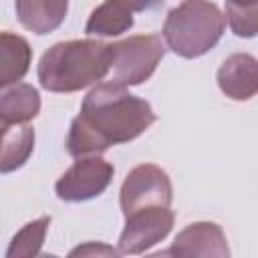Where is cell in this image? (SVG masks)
I'll return each mask as SVG.
<instances>
[{
    "label": "cell",
    "mask_w": 258,
    "mask_h": 258,
    "mask_svg": "<svg viewBox=\"0 0 258 258\" xmlns=\"http://www.w3.org/2000/svg\"><path fill=\"white\" fill-rule=\"evenodd\" d=\"M133 24L135 20L131 10L123 8L117 2L107 0L91 12L85 24V32L89 36H119L129 28H133Z\"/></svg>",
    "instance_id": "obj_14"
},
{
    "label": "cell",
    "mask_w": 258,
    "mask_h": 258,
    "mask_svg": "<svg viewBox=\"0 0 258 258\" xmlns=\"http://www.w3.org/2000/svg\"><path fill=\"white\" fill-rule=\"evenodd\" d=\"M159 254L167 256H214V258H228L230 246L226 240L224 230L216 222H194L185 226L171 246Z\"/></svg>",
    "instance_id": "obj_8"
},
{
    "label": "cell",
    "mask_w": 258,
    "mask_h": 258,
    "mask_svg": "<svg viewBox=\"0 0 258 258\" xmlns=\"http://www.w3.org/2000/svg\"><path fill=\"white\" fill-rule=\"evenodd\" d=\"M40 113L38 89L28 83H10L0 87V123H28Z\"/></svg>",
    "instance_id": "obj_11"
},
{
    "label": "cell",
    "mask_w": 258,
    "mask_h": 258,
    "mask_svg": "<svg viewBox=\"0 0 258 258\" xmlns=\"http://www.w3.org/2000/svg\"><path fill=\"white\" fill-rule=\"evenodd\" d=\"M14 10L26 30L42 36L54 32L64 22L69 0H14Z\"/></svg>",
    "instance_id": "obj_10"
},
{
    "label": "cell",
    "mask_w": 258,
    "mask_h": 258,
    "mask_svg": "<svg viewBox=\"0 0 258 258\" xmlns=\"http://www.w3.org/2000/svg\"><path fill=\"white\" fill-rule=\"evenodd\" d=\"M165 42L159 34H133L109 44V81L135 87L145 83L165 56Z\"/></svg>",
    "instance_id": "obj_4"
},
{
    "label": "cell",
    "mask_w": 258,
    "mask_h": 258,
    "mask_svg": "<svg viewBox=\"0 0 258 258\" xmlns=\"http://www.w3.org/2000/svg\"><path fill=\"white\" fill-rule=\"evenodd\" d=\"M50 216H40L32 222H28L26 226H22L10 240V246L6 250L8 258H30V256H38L40 248L44 244L48 226H50Z\"/></svg>",
    "instance_id": "obj_15"
},
{
    "label": "cell",
    "mask_w": 258,
    "mask_h": 258,
    "mask_svg": "<svg viewBox=\"0 0 258 258\" xmlns=\"http://www.w3.org/2000/svg\"><path fill=\"white\" fill-rule=\"evenodd\" d=\"M173 202L171 179L165 169L153 163L135 165L123 179L119 191V206L123 216H129L143 208L163 206L169 208Z\"/></svg>",
    "instance_id": "obj_5"
},
{
    "label": "cell",
    "mask_w": 258,
    "mask_h": 258,
    "mask_svg": "<svg viewBox=\"0 0 258 258\" xmlns=\"http://www.w3.org/2000/svg\"><path fill=\"white\" fill-rule=\"evenodd\" d=\"M216 81L232 101H248L258 91V62L248 52H234L220 64Z\"/></svg>",
    "instance_id": "obj_9"
},
{
    "label": "cell",
    "mask_w": 258,
    "mask_h": 258,
    "mask_svg": "<svg viewBox=\"0 0 258 258\" xmlns=\"http://www.w3.org/2000/svg\"><path fill=\"white\" fill-rule=\"evenodd\" d=\"M226 18L210 0H183L173 6L163 22L165 46L181 58H198L210 52L224 36Z\"/></svg>",
    "instance_id": "obj_3"
},
{
    "label": "cell",
    "mask_w": 258,
    "mask_h": 258,
    "mask_svg": "<svg viewBox=\"0 0 258 258\" xmlns=\"http://www.w3.org/2000/svg\"><path fill=\"white\" fill-rule=\"evenodd\" d=\"M34 129L26 123L0 127V173L20 169L34 151Z\"/></svg>",
    "instance_id": "obj_12"
},
{
    "label": "cell",
    "mask_w": 258,
    "mask_h": 258,
    "mask_svg": "<svg viewBox=\"0 0 258 258\" xmlns=\"http://www.w3.org/2000/svg\"><path fill=\"white\" fill-rule=\"evenodd\" d=\"M175 222L169 208H143L125 216V228L119 236V254H143L167 238Z\"/></svg>",
    "instance_id": "obj_7"
},
{
    "label": "cell",
    "mask_w": 258,
    "mask_h": 258,
    "mask_svg": "<svg viewBox=\"0 0 258 258\" xmlns=\"http://www.w3.org/2000/svg\"><path fill=\"white\" fill-rule=\"evenodd\" d=\"M109 73V44L97 38H77L52 44L38 60L36 75L50 93H77Z\"/></svg>",
    "instance_id": "obj_2"
},
{
    "label": "cell",
    "mask_w": 258,
    "mask_h": 258,
    "mask_svg": "<svg viewBox=\"0 0 258 258\" xmlns=\"http://www.w3.org/2000/svg\"><path fill=\"white\" fill-rule=\"evenodd\" d=\"M159 4H163V0H143V6H145V10H149V8H155V6H159Z\"/></svg>",
    "instance_id": "obj_18"
},
{
    "label": "cell",
    "mask_w": 258,
    "mask_h": 258,
    "mask_svg": "<svg viewBox=\"0 0 258 258\" xmlns=\"http://www.w3.org/2000/svg\"><path fill=\"white\" fill-rule=\"evenodd\" d=\"M32 62L30 42L16 34L2 30L0 32V87L18 83L26 77Z\"/></svg>",
    "instance_id": "obj_13"
},
{
    "label": "cell",
    "mask_w": 258,
    "mask_h": 258,
    "mask_svg": "<svg viewBox=\"0 0 258 258\" xmlns=\"http://www.w3.org/2000/svg\"><path fill=\"white\" fill-rule=\"evenodd\" d=\"M71 256H119V250L103 244V242H87L71 250Z\"/></svg>",
    "instance_id": "obj_17"
},
{
    "label": "cell",
    "mask_w": 258,
    "mask_h": 258,
    "mask_svg": "<svg viewBox=\"0 0 258 258\" xmlns=\"http://www.w3.org/2000/svg\"><path fill=\"white\" fill-rule=\"evenodd\" d=\"M149 101L129 93L117 83H99L81 103L79 115L71 121L67 151L73 157L103 153L111 145L137 139L155 123Z\"/></svg>",
    "instance_id": "obj_1"
},
{
    "label": "cell",
    "mask_w": 258,
    "mask_h": 258,
    "mask_svg": "<svg viewBox=\"0 0 258 258\" xmlns=\"http://www.w3.org/2000/svg\"><path fill=\"white\" fill-rule=\"evenodd\" d=\"M226 22L232 32L242 38H252L258 32V0H226Z\"/></svg>",
    "instance_id": "obj_16"
},
{
    "label": "cell",
    "mask_w": 258,
    "mask_h": 258,
    "mask_svg": "<svg viewBox=\"0 0 258 258\" xmlns=\"http://www.w3.org/2000/svg\"><path fill=\"white\" fill-rule=\"evenodd\" d=\"M115 167L99 153L81 155L77 161L56 179L54 194L58 200L77 204L99 198L113 181Z\"/></svg>",
    "instance_id": "obj_6"
}]
</instances>
